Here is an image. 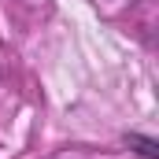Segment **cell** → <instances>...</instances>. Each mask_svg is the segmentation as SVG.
Wrapping results in <instances>:
<instances>
[{
  "instance_id": "obj_1",
  "label": "cell",
  "mask_w": 159,
  "mask_h": 159,
  "mask_svg": "<svg viewBox=\"0 0 159 159\" xmlns=\"http://www.w3.org/2000/svg\"><path fill=\"white\" fill-rule=\"evenodd\" d=\"M126 144L137 152L141 159H159V141L156 137H144V133H129L126 137Z\"/></svg>"
}]
</instances>
